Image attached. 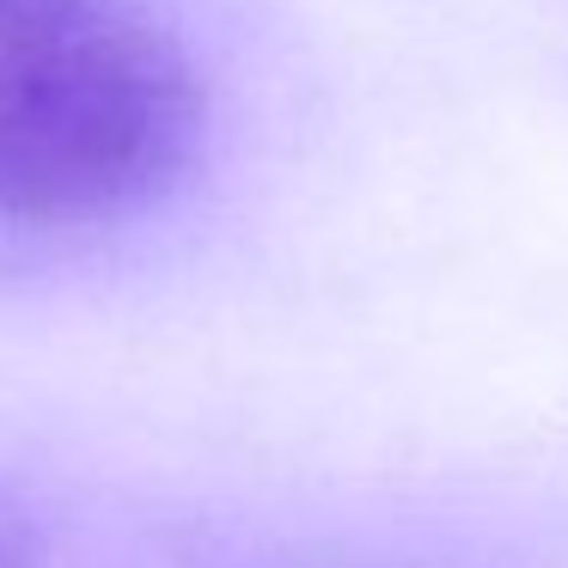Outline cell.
Masks as SVG:
<instances>
[{
    "mask_svg": "<svg viewBox=\"0 0 568 568\" xmlns=\"http://www.w3.org/2000/svg\"><path fill=\"white\" fill-rule=\"evenodd\" d=\"M209 99L141 0H0V226H104L196 165Z\"/></svg>",
    "mask_w": 568,
    "mask_h": 568,
    "instance_id": "6da1fadb",
    "label": "cell"
},
{
    "mask_svg": "<svg viewBox=\"0 0 568 568\" xmlns=\"http://www.w3.org/2000/svg\"><path fill=\"white\" fill-rule=\"evenodd\" d=\"M0 568H43V526L38 507L0 477Z\"/></svg>",
    "mask_w": 568,
    "mask_h": 568,
    "instance_id": "7a4b0ae2",
    "label": "cell"
}]
</instances>
